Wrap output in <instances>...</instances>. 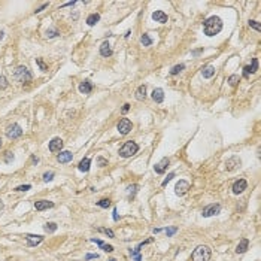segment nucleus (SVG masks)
<instances>
[{
  "label": "nucleus",
  "instance_id": "e433bc0d",
  "mask_svg": "<svg viewBox=\"0 0 261 261\" xmlns=\"http://www.w3.org/2000/svg\"><path fill=\"white\" fill-rule=\"evenodd\" d=\"M30 188H32V185H29V184H25V185H19V187H17V188H15V191H29V190H30Z\"/></svg>",
  "mask_w": 261,
  "mask_h": 261
},
{
  "label": "nucleus",
  "instance_id": "b1692460",
  "mask_svg": "<svg viewBox=\"0 0 261 261\" xmlns=\"http://www.w3.org/2000/svg\"><path fill=\"white\" fill-rule=\"evenodd\" d=\"M90 164H91L90 158H84V160H82V161L79 163L78 169H79L81 172H88V170H90Z\"/></svg>",
  "mask_w": 261,
  "mask_h": 261
},
{
  "label": "nucleus",
  "instance_id": "5701e85b",
  "mask_svg": "<svg viewBox=\"0 0 261 261\" xmlns=\"http://www.w3.org/2000/svg\"><path fill=\"white\" fill-rule=\"evenodd\" d=\"M145 97H146V87L145 85H140L137 90H136V99L137 100H145Z\"/></svg>",
  "mask_w": 261,
  "mask_h": 261
},
{
  "label": "nucleus",
  "instance_id": "58836bf2",
  "mask_svg": "<svg viewBox=\"0 0 261 261\" xmlns=\"http://www.w3.org/2000/svg\"><path fill=\"white\" fill-rule=\"evenodd\" d=\"M97 164H99L100 167H104V166H107V160L103 158V157H99V158H97Z\"/></svg>",
  "mask_w": 261,
  "mask_h": 261
},
{
  "label": "nucleus",
  "instance_id": "79ce46f5",
  "mask_svg": "<svg viewBox=\"0 0 261 261\" xmlns=\"http://www.w3.org/2000/svg\"><path fill=\"white\" fill-rule=\"evenodd\" d=\"M8 79L5 76H0V88H8Z\"/></svg>",
  "mask_w": 261,
  "mask_h": 261
},
{
  "label": "nucleus",
  "instance_id": "4468645a",
  "mask_svg": "<svg viewBox=\"0 0 261 261\" xmlns=\"http://www.w3.org/2000/svg\"><path fill=\"white\" fill-rule=\"evenodd\" d=\"M35 208L36 210H46V209H51L54 208V203L52 202H48V200H39V202H36L35 203Z\"/></svg>",
  "mask_w": 261,
  "mask_h": 261
},
{
  "label": "nucleus",
  "instance_id": "c9c22d12",
  "mask_svg": "<svg viewBox=\"0 0 261 261\" xmlns=\"http://www.w3.org/2000/svg\"><path fill=\"white\" fill-rule=\"evenodd\" d=\"M257 69H258V60L254 58L252 60V66H249V70H251V73H254V72H257Z\"/></svg>",
  "mask_w": 261,
  "mask_h": 261
},
{
  "label": "nucleus",
  "instance_id": "0eeeda50",
  "mask_svg": "<svg viewBox=\"0 0 261 261\" xmlns=\"http://www.w3.org/2000/svg\"><path fill=\"white\" fill-rule=\"evenodd\" d=\"M117 128H118V131H120L121 134H128L130 130L133 128V124H131V121H130L128 118H122L121 121L118 122Z\"/></svg>",
  "mask_w": 261,
  "mask_h": 261
},
{
  "label": "nucleus",
  "instance_id": "6e6552de",
  "mask_svg": "<svg viewBox=\"0 0 261 261\" xmlns=\"http://www.w3.org/2000/svg\"><path fill=\"white\" fill-rule=\"evenodd\" d=\"M242 164V161H240V158L236 155H233L231 158H228L225 161V169L228 170V172H233V170H236L239 166Z\"/></svg>",
  "mask_w": 261,
  "mask_h": 261
},
{
  "label": "nucleus",
  "instance_id": "ea45409f",
  "mask_svg": "<svg viewBox=\"0 0 261 261\" xmlns=\"http://www.w3.org/2000/svg\"><path fill=\"white\" fill-rule=\"evenodd\" d=\"M99 231H100V233H104V234H107L109 237H114V231H112V230H109V228H99Z\"/></svg>",
  "mask_w": 261,
  "mask_h": 261
},
{
  "label": "nucleus",
  "instance_id": "7ed1b4c3",
  "mask_svg": "<svg viewBox=\"0 0 261 261\" xmlns=\"http://www.w3.org/2000/svg\"><path fill=\"white\" fill-rule=\"evenodd\" d=\"M137 151H139L137 143H136V142H133V140H128V142H125V143L121 146V149H120V155H121L122 158H128V157L134 155Z\"/></svg>",
  "mask_w": 261,
  "mask_h": 261
},
{
  "label": "nucleus",
  "instance_id": "a878e982",
  "mask_svg": "<svg viewBox=\"0 0 261 261\" xmlns=\"http://www.w3.org/2000/svg\"><path fill=\"white\" fill-rule=\"evenodd\" d=\"M140 42H142V45H143V46H151V45H152V39L149 37V35H142Z\"/></svg>",
  "mask_w": 261,
  "mask_h": 261
},
{
  "label": "nucleus",
  "instance_id": "a19ab883",
  "mask_svg": "<svg viewBox=\"0 0 261 261\" xmlns=\"http://www.w3.org/2000/svg\"><path fill=\"white\" fill-rule=\"evenodd\" d=\"M60 35V33H58V30H55V29H54V30H48V32H46V37H55V36H58Z\"/></svg>",
  "mask_w": 261,
  "mask_h": 261
},
{
  "label": "nucleus",
  "instance_id": "09e8293b",
  "mask_svg": "<svg viewBox=\"0 0 261 261\" xmlns=\"http://www.w3.org/2000/svg\"><path fill=\"white\" fill-rule=\"evenodd\" d=\"M46 6H48V3H45V5H42V6H40V8H39V9H36V14H39V12H40V11H43V9H45V8H46Z\"/></svg>",
  "mask_w": 261,
  "mask_h": 261
},
{
  "label": "nucleus",
  "instance_id": "423d86ee",
  "mask_svg": "<svg viewBox=\"0 0 261 261\" xmlns=\"http://www.w3.org/2000/svg\"><path fill=\"white\" fill-rule=\"evenodd\" d=\"M21 134H22V128H21L18 124H12V125H9V127H8V130H6V136H8L9 139H18Z\"/></svg>",
  "mask_w": 261,
  "mask_h": 261
},
{
  "label": "nucleus",
  "instance_id": "a18cd8bd",
  "mask_svg": "<svg viewBox=\"0 0 261 261\" xmlns=\"http://www.w3.org/2000/svg\"><path fill=\"white\" fill-rule=\"evenodd\" d=\"M94 258H99V255H97V254H87V255H85V261L94 260Z\"/></svg>",
  "mask_w": 261,
  "mask_h": 261
},
{
  "label": "nucleus",
  "instance_id": "de8ad7c7",
  "mask_svg": "<svg viewBox=\"0 0 261 261\" xmlns=\"http://www.w3.org/2000/svg\"><path fill=\"white\" fill-rule=\"evenodd\" d=\"M249 73H251V70H249V66H246V67L243 69V76H245V78H248V76H249Z\"/></svg>",
  "mask_w": 261,
  "mask_h": 261
},
{
  "label": "nucleus",
  "instance_id": "20e7f679",
  "mask_svg": "<svg viewBox=\"0 0 261 261\" xmlns=\"http://www.w3.org/2000/svg\"><path fill=\"white\" fill-rule=\"evenodd\" d=\"M14 78H15L17 81H19V82H30L33 76H32L30 70L27 69V67L18 66L17 69H15V72H14Z\"/></svg>",
  "mask_w": 261,
  "mask_h": 261
},
{
  "label": "nucleus",
  "instance_id": "f257e3e1",
  "mask_svg": "<svg viewBox=\"0 0 261 261\" xmlns=\"http://www.w3.org/2000/svg\"><path fill=\"white\" fill-rule=\"evenodd\" d=\"M203 29H205V35L209 36V37H212V36L218 35L221 30H222V21H221V18L219 17H210L208 18L206 21H205V24H203Z\"/></svg>",
  "mask_w": 261,
  "mask_h": 261
},
{
  "label": "nucleus",
  "instance_id": "473e14b6",
  "mask_svg": "<svg viewBox=\"0 0 261 261\" xmlns=\"http://www.w3.org/2000/svg\"><path fill=\"white\" fill-rule=\"evenodd\" d=\"M249 25L254 29V30H257V32H261V24L258 22V21H249Z\"/></svg>",
  "mask_w": 261,
  "mask_h": 261
},
{
  "label": "nucleus",
  "instance_id": "3c124183",
  "mask_svg": "<svg viewBox=\"0 0 261 261\" xmlns=\"http://www.w3.org/2000/svg\"><path fill=\"white\" fill-rule=\"evenodd\" d=\"M0 210H3V203H2V200H0Z\"/></svg>",
  "mask_w": 261,
  "mask_h": 261
},
{
  "label": "nucleus",
  "instance_id": "393cba45",
  "mask_svg": "<svg viewBox=\"0 0 261 261\" xmlns=\"http://www.w3.org/2000/svg\"><path fill=\"white\" fill-rule=\"evenodd\" d=\"M99 21H100V15H99V14H91V15L87 18L88 25H96Z\"/></svg>",
  "mask_w": 261,
  "mask_h": 261
},
{
  "label": "nucleus",
  "instance_id": "c85d7f7f",
  "mask_svg": "<svg viewBox=\"0 0 261 261\" xmlns=\"http://www.w3.org/2000/svg\"><path fill=\"white\" fill-rule=\"evenodd\" d=\"M97 206H99V208H103V209H107L109 206H110V200H107V198H103V200L97 202Z\"/></svg>",
  "mask_w": 261,
  "mask_h": 261
},
{
  "label": "nucleus",
  "instance_id": "72a5a7b5",
  "mask_svg": "<svg viewBox=\"0 0 261 261\" xmlns=\"http://www.w3.org/2000/svg\"><path fill=\"white\" fill-rule=\"evenodd\" d=\"M3 160H5V163H6V164L12 163V161H14V154H12V152H6V154H5V158H3Z\"/></svg>",
  "mask_w": 261,
  "mask_h": 261
},
{
  "label": "nucleus",
  "instance_id": "f3484780",
  "mask_svg": "<svg viewBox=\"0 0 261 261\" xmlns=\"http://www.w3.org/2000/svg\"><path fill=\"white\" fill-rule=\"evenodd\" d=\"M152 100H154L155 103H161V102L164 100V91H163L161 88H155V90L152 91Z\"/></svg>",
  "mask_w": 261,
  "mask_h": 261
},
{
  "label": "nucleus",
  "instance_id": "8fccbe9b",
  "mask_svg": "<svg viewBox=\"0 0 261 261\" xmlns=\"http://www.w3.org/2000/svg\"><path fill=\"white\" fill-rule=\"evenodd\" d=\"M114 221H118V212H117V209H114Z\"/></svg>",
  "mask_w": 261,
  "mask_h": 261
},
{
  "label": "nucleus",
  "instance_id": "f03ea898",
  "mask_svg": "<svg viewBox=\"0 0 261 261\" xmlns=\"http://www.w3.org/2000/svg\"><path fill=\"white\" fill-rule=\"evenodd\" d=\"M212 257V251L210 248L206 245H200L197 246L191 254V260L192 261H209Z\"/></svg>",
  "mask_w": 261,
  "mask_h": 261
},
{
  "label": "nucleus",
  "instance_id": "2eb2a0df",
  "mask_svg": "<svg viewBox=\"0 0 261 261\" xmlns=\"http://www.w3.org/2000/svg\"><path fill=\"white\" fill-rule=\"evenodd\" d=\"M72 158H73L72 152H69V151H63V152H60V154L57 155V161L61 163V164H66V163H70V161H72Z\"/></svg>",
  "mask_w": 261,
  "mask_h": 261
},
{
  "label": "nucleus",
  "instance_id": "9b49d317",
  "mask_svg": "<svg viewBox=\"0 0 261 261\" xmlns=\"http://www.w3.org/2000/svg\"><path fill=\"white\" fill-rule=\"evenodd\" d=\"M169 164H170V160H169V158H163L160 163H157L155 166H154V170H155V173L163 175L166 170H167Z\"/></svg>",
  "mask_w": 261,
  "mask_h": 261
},
{
  "label": "nucleus",
  "instance_id": "c756f323",
  "mask_svg": "<svg viewBox=\"0 0 261 261\" xmlns=\"http://www.w3.org/2000/svg\"><path fill=\"white\" fill-rule=\"evenodd\" d=\"M237 82H239V76H237V75H231V76L228 78V84H230L231 87H236Z\"/></svg>",
  "mask_w": 261,
  "mask_h": 261
},
{
  "label": "nucleus",
  "instance_id": "dca6fc26",
  "mask_svg": "<svg viewBox=\"0 0 261 261\" xmlns=\"http://www.w3.org/2000/svg\"><path fill=\"white\" fill-rule=\"evenodd\" d=\"M152 19H154L155 22H160V24H166V22H167V15H166L163 11H155V12L152 14Z\"/></svg>",
  "mask_w": 261,
  "mask_h": 261
},
{
  "label": "nucleus",
  "instance_id": "39448f33",
  "mask_svg": "<svg viewBox=\"0 0 261 261\" xmlns=\"http://www.w3.org/2000/svg\"><path fill=\"white\" fill-rule=\"evenodd\" d=\"M219 212H221V205H218V203H213V205H209V206H206V208L203 209L202 215H203L205 218H209V216L218 215Z\"/></svg>",
  "mask_w": 261,
  "mask_h": 261
},
{
  "label": "nucleus",
  "instance_id": "f704fd0d",
  "mask_svg": "<svg viewBox=\"0 0 261 261\" xmlns=\"http://www.w3.org/2000/svg\"><path fill=\"white\" fill-rule=\"evenodd\" d=\"M36 63H37V66L40 67V70H43V72H46L48 70V67H46V64L42 61V58H36Z\"/></svg>",
  "mask_w": 261,
  "mask_h": 261
},
{
  "label": "nucleus",
  "instance_id": "49530a36",
  "mask_svg": "<svg viewBox=\"0 0 261 261\" xmlns=\"http://www.w3.org/2000/svg\"><path fill=\"white\" fill-rule=\"evenodd\" d=\"M128 109H130V104H128V103H125L124 106H122L121 112H122V114H127V112H128Z\"/></svg>",
  "mask_w": 261,
  "mask_h": 261
},
{
  "label": "nucleus",
  "instance_id": "6ab92c4d",
  "mask_svg": "<svg viewBox=\"0 0 261 261\" xmlns=\"http://www.w3.org/2000/svg\"><path fill=\"white\" fill-rule=\"evenodd\" d=\"M79 91H81L82 94H90V93L93 91V84H91L90 81H84V82L79 85Z\"/></svg>",
  "mask_w": 261,
  "mask_h": 261
},
{
  "label": "nucleus",
  "instance_id": "4c0bfd02",
  "mask_svg": "<svg viewBox=\"0 0 261 261\" xmlns=\"http://www.w3.org/2000/svg\"><path fill=\"white\" fill-rule=\"evenodd\" d=\"M52 179H54V172H46V173L43 175V181L45 182H49Z\"/></svg>",
  "mask_w": 261,
  "mask_h": 261
},
{
  "label": "nucleus",
  "instance_id": "2f4dec72",
  "mask_svg": "<svg viewBox=\"0 0 261 261\" xmlns=\"http://www.w3.org/2000/svg\"><path fill=\"white\" fill-rule=\"evenodd\" d=\"M130 254H131V257L134 258V261H142V257H140V254H139V251H137V249L130 251Z\"/></svg>",
  "mask_w": 261,
  "mask_h": 261
},
{
  "label": "nucleus",
  "instance_id": "4be33fe9",
  "mask_svg": "<svg viewBox=\"0 0 261 261\" xmlns=\"http://www.w3.org/2000/svg\"><path fill=\"white\" fill-rule=\"evenodd\" d=\"M202 75H203V78H206V79L212 78V76L215 75V67H213V66H206V67H203Z\"/></svg>",
  "mask_w": 261,
  "mask_h": 261
},
{
  "label": "nucleus",
  "instance_id": "cd10ccee",
  "mask_svg": "<svg viewBox=\"0 0 261 261\" xmlns=\"http://www.w3.org/2000/svg\"><path fill=\"white\" fill-rule=\"evenodd\" d=\"M137 190H139V185L133 184V185H130V187L127 188V192H128V195H130V197H134V195H136V192H137Z\"/></svg>",
  "mask_w": 261,
  "mask_h": 261
},
{
  "label": "nucleus",
  "instance_id": "f8f14e48",
  "mask_svg": "<svg viewBox=\"0 0 261 261\" xmlns=\"http://www.w3.org/2000/svg\"><path fill=\"white\" fill-rule=\"evenodd\" d=\"M246 187H248V182L245 179H239V181H236L233 184V188L231 190H233L234 194H240V192H243L246 190Z\"/></svg>",
  "mask_w": 261,
  "mask_h": 261
},
{
  "label": "nucleus",
  "instance_id": "bb28decb",
  "mask_svg": "<svg viewBox=\"0 0 261 261\" xmlns=\"http://www.w3.org/2000/svg\"><path fill=\"white\" fill-rule=\"evenodd\" d=\"M43 230L46 233H54V231H57V224L55 222H46L45 227H43Z\"/></svg>",
  "mask_w": 261,
  "mask_h": 261
},
{
  "label": "nucleus",
  "instance_id": "ddd939ff",
  "mask_svg": "<svg viewBox=\"0 0 261 261\" xmlns=\"http://www.w3.org/2000/svg\"><path fill=\"white\" fill-rule=\"evenodd\" d=\"M63 148V140L60 137H54V139L49 142V151L51 152H60Z\"/></svg>",
  "mask_w": 261,
  "mask_h": 261
},
{
  "label": "nucleus",
  "instance_id": "412c9836",
  "mask_svg": "<svg viewBox=\"0 0 261 261\" xmlns=\"http://www.w3.org/2000/svg\"><path fill=\"white\" fill-rule=\"evenodd\" d=\"M248 246H249V240H248V239H242L240 243L237 245V248H236V252H237V254H243V252H246Z\"/></svg>",
  "mask_w": 261,
  "mask_h": 261
},
{
  "label": "nucleus",
  "instance_id": "a211bd4d",
  "mask_svg": "<svg viewBox=\"0 0 261 261\" xmlns=\"http://www.w3.org/2000/svg\"><path fill=\"white\" fill-rule=\"evenodd\" d=\"M100 54H102L103 57H110V55H112V49H110V45H109L107 40H104L103 43H102V46H100Z\"/></svg>",
  "mask_w": 261,
  "mask_h": 261
},
{
  "label": "nucleus",
  "instance_id": "1a4fd4ad",
  "mask_svg": "<svg viewBox=\"0 0 261 261\" xmlns=\"http://www.w3.org/2000/svg\"><path fill=\"white\" fill-rule=\"evenodd\" d=\"M188 190H190V184L187 182V181H179L178 184H176V187H175V192H176V195H185L187 192H188Z\"/></svg>",
  "mask_w": 261,
  "mask_h": 261
},
{
  "label": "nucleus",
  "instance_id": "9d476101",
  "mask_svg": "<svg viewBox=\"0 0 261 261\" xmlns=\"http://www.w3.org/2000/svg\"><path fill=\"white\" fill-rule=\"evenodd\" d=\"M25 240H27V245L30 246V248H33V246H37L39 243H42L43 242V236H39V234H25Z\"/></svg>",
  "mask_w": 261,
  "mask_h": 261
},
{
  "label": "nucleus",
  "instance_id": "aec40b11",
  "mask_svg": "<svg viewBox=\"0 0 261 261\" xmlns=\"http://www.w3.org/2000/svg\"><path fill=\"white\" fill-rule=\"evenodd\" d=\"M91 242H93V243H97L104 252H112V251H114V246H112V245H106L104 242L99 240V239H91Z\"/></svg>",
  "mask_w": 261,
  "mask_h": 261
},
{
  "label": "nucleus",
  "instance_id": "37998d69",
  "mask_svg": "<svg viewBox=\"0 0 261 261\" xmlns=\"http://www.w3.org/2000/svg\"><path fill=\"white\" fill-rule=\"evenodd\" d=\"M173 178H175V173H169V175H167V178L163 181V187H166V185H167V184H169V182H170Z\"/></svg>",
  "mask_w": 261,
  "mask_h": 261
},
{
  "label": "nucleus",
  "instance_id": "7c9ffc66",
  "mask_svg": "<svg viewBox=\"0 0 261 261\" xmlns=\"http://www.w3.org/2000/svg\"><path fill=\"white\" fill-rule=\"evenodd\" d=\"M184 69H185V66H184V64H178V66H175L173 69L170 70V75H178V73H181Z\"/></svg>",
  "mask_w": 261,
  "mask_h": 261
},
{
  "label": "nucleus",
  "instance_id": "864d4df0",
  "mask_svg": "<svg viewBox=\"0 0 261 261\" xmlns=\"http://www.w3.org/2000/svg\"><path fill=\"white\" fill-rule=\"evenodd\" d=\"M0 148H2V139H0Z\"/></svg>",
  "mask_w": 261,
  "mask_h": 261
},
{
  "label": "nucleus",
  "instance_id": "c03bdc74",
  "mask_svg": "<svg viewBox=\"0 0 261 261\" xmlns=\"http://www.w3.org/2000/svg\"><path fill=\"white\" fill-rule=\"evenodd\" d=\"M176 231H178V228H176V227H172V228H166V234H167L169 237H170V236H173Z\"/></svg>",
  "mask_w": 261,
  "mask_h": 261
},
{
  "label": "nucleus",
  "instance_id": "603ef678",
  "mask_svg": "<svg viewBox=\"0 0 261 261\" xmlns=\"http://www.w3.org/2000/svg\"><path fill=\"white\" fill-rule=\"evenodd\" d=\"M2 37H3V33H2V32H0V39H2Z\"/></svg>",
  "mask_w": 261,
  "mask_h": 261
}]
</instances>
